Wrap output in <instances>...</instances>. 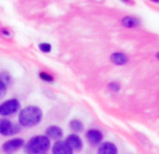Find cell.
I'll list each match as a JSON object with an SVG mask.
<instances>
[{
	"instance_id": "6da1fadb",
	"label": "cell",
	"mask_w": 159,
	"mask_h": 154,
	"mask_svg": "<svg viewBox=\"0 0 159 154\" xmlns=\"http://www.w3.org/2000/svg\"><path fill=\"white\" fill-rule=\"evenodd\" d=\"M43 118V111L38 105H27L18 111V125L21 128H34Z\"/></svg>"
},
{
	"instance_id": "7a4b0ae2",
	"label": "cell",
	"mask_w": 159,
	"mask_h": 154,
	"mask_svg": "<svg viewBox=\"0 0 159 154\" xmlns=\"http://www.w3.org/2000/svg\"><path fill=\"white\" fill-rule=\"evenodd\" d=\"M22 149L25 154H46L50 149V140L45 135H36L25 142Z\"/></svg>"
},
{
	"instance_id": "3957f363",
	"label": "cell",
	"mask_w": 159,
	"mask_h": 154,
	"mask_svg": "<svg viewBox=\"0 0 159 154\" xmlns=\"http://www.w3.org/2000/svg\"><path fill=\"white\" fill-rule=\"evenodd\" d=\"M21 109V102L17 98H10L0 102V116L2 118H8V116L17 113Z\"/></svg>"
},
{
	"instance_id": "277c9868",
	"label": "cell",
	"mask_w": 159,
	"mask_h": 154,
	"mask_svg": "<svg viewBox=\"0 0 159 154\" xmlns=\"http://www.w3.org/2000/svg\"><path fill=\"white\" fill-rule=\"evenodd\" d=\"M25 144V140L21 137H11L7 142H4L2 146V152L4 154H14L18 150H21Z\"/></svg>"
},
{
	"instance_id": "5b68a950",
	"label": "cell",
	"mask_w": 159,
	"mask_h": 154,
	"mask_svg": "<svg viewBox=\"0 0 159 154\" xmlns=\"http://www.w3.org/2000/svg\"><path fill=\"white\" fill-rule=\"evenodd\" d=\"M21 126L17 123H13L11 121H8L7 118L0 119V135L6 136V137H11V136L17 135L20 132Z\"/></svg>"
},
{
	"instance_id": "8992f818",
	"label": "cell",
	"mask_w": 159,
	"mask_h": 154,
	"mask_svg": "<svg viewBox=\"0 0 159 154\" xmlns=\"http://www.w3.org/2000/svg\"><path fill=\"white\" fill-rule=\"evenodd\" d=\"M85 139H87V142L91 146H99L103 142V133L99 129L92 128V129H88L85 132Z\"/></svg>"
},
{
	"instance_id": "52a82bcc",
	"label": "cell",
	"mask_w": 159,
	"mask_h": 154,
	"mask_svg": "<svg viewBox=\"0 0 159 154\" xmlns=\"http://www.w3.org/2000/svg\"><path fill=\"white\" fill-rule=\"evenodd\" d=\"M66 142L69 144V147L73 150V152H81L82 147H84V143H82V139L80 137L77 133H70L66 137Z\"/></svg>"
},
{
	"instance_id": "ba28073f",
	"label": "cell",
	"mask_w": 159,
	"mask_h": 154,
	"mask_svg": "<svg viewBox=\"0 0 159 154\" xmlns=\"http://www.w3.org/2000/svg\"><path fill=\"white\" fill-rule=\"evenodd\" d=\"M63 129H61L60 126H57V125H50V126L46 128V130H45V136H46L49 140H61V137H63Z\"/></svg>"
},
{
	"instance_id": "9c48e42d",
	"label": "cell",
	"mask_w": 159,
	"mask_h": 154,
	"mask_svg": "<svg viewBox=\"0 0 159 154\" xmlns=\"http://www.w3.org/2000/svg\"><path fill=\"white\" fill-rule=\"evenodd\" d=\"M52 154H74L64 140H57L52 144Z\"/></svg>"
},
{
	"instance_id": "30bf717a",
	"label": "cell",
	"mask_w": 159,
	"mask_h": 154,
	"mask_svg": "<svg viewBox=\"0 0 159 154\" xmlns=\"http://www.w3.org/2000/svg\"><path fill=\"white\" fill-rule=\"evenodd\" d=\"M96 154H119L117 146L112 142H102L98 147Z\"/></svg>"
},
{
	"instance_id": "8fae6325",
	"label": "cell",
	"mask_w": 159,
	"mask_h": 154,
	"mask_svg": "<svg viewBox=\"0 0 159 154\" xmlns=\"http://www.w3.org/2000/svg\"><path fill=\"white\" fill-rule=\"evenodd\" d=\"M110 62L116 66H124V65L129 62V58H127L126 53L123 52H113L110 55Z\"/></svg>"
},
{
	"instance_id": "7c38bea8",
	"label": "cell",
	"mask_w": 159,
	"mask_h": 154,
	"mask_svg": "<svg viewBox=\"0 0 159 154\" xmlns=\"http://www.w3.org/2000/svg\"><path fill=\"white\" fill-rule=\"evenodd\" d=\"M121 25L126 28H135L140 25V20L134 16H124L121 18Z\"/></svg>"
},
{
	"instance_id": "4fadbf2b",
	"label": "cell",
	"mask_w": 159,
	"mask_h": 154,
	"mask_svg": "<svg viewBox=\"0 0 159 154\" xmlns=\"http://www.w3.org/2000/svg\"><path fill=\"white\" fill-rule=\"evenodd\" d=\"M69 128L71 129L73 133H81L82 130H84V123H82L80 119H71V121L69 122Z\"/></svg>"
},
{
	"instance_id": "5bb4252c",
	"label": "cell",
	"mask_w": 159,
	"mask_h": 154,
	"mask_svg": "<svg viewBox=\"0 0 159 154\" xmlns=\"http://www.w3.org/2000/svg\"><path fill=\"white\" fill-rule=\"evenodd\" d=\"M0 80H2L4 84H7V85H10L11 81H13V79H11V75L8 72H6V70L0 72Z\"/></svg>"
},
{
	"instance_id": "9a60e30c",
	"label": "cell",
	"mask_w": 159,
	"mask_h": 154,
	"mask_svg": "<svg viewBox=\"0 0 159 154\" xmlns=\"http://www.w3.org/2000/svg\"><path fill=\"white\" fill-rule=\"evenodd\" d=\"M38 76H39V79L43 80V81H46V83H53V81H55L53 76L49 75V73H46V72H39Z\"/></svg>"
},
{
	"instance_id": "2e32d148",
	"label": "cell",
	"mask_w": 159,
	"mask_h": 154,
	"mask_svg": "<svg viewBox=\"0 0 159 154\" xmlns=\"http://www.w3.org/2000/svg\"><path fill=\"white\" fill-rule=\"evenodd\" d=\"M38 48L42 53H50V51H52V45L48 44V42H41Z\"/></svg>"
},
{
	"instance_id": "e0dca14e",
	"label": "cell",
	"mask_w": 159,
	"mask_h": 154,
	"mask_svg": "<svg viewBox=\"0 0 159 154\" xmlns=\"http://www.w3.org/2000/svg\"><path fill=\"white\" fill-rule=\"evenodd\" d=\"M7 91H8V85L4 84V83L0 80V99H3L7 95Z\"/></svg>"
},
{
	"instance_id": "ac0fdd59",
	"label": "cell",
	"mask_w": 159,
	"mask_h": 154,
	"mask_svg": "<svg viewBox=\"0 0 159 154\" xmlns=\"http://www.w3.org/2000/svg\"><path fill=\"white\" fill-rule=\"evenodd\" d=\"M107 88H109L110 91H113V93H117V91L120 90V84L116 81H110L109 84H107Z\"/></svg>"
},
{
	"instance_id": "d6986e66",
	"label": "cell",
	"mask_w": 159,
	"mask_h": 154,
	"mask_svg": "<svg viewBox=\"0 0 159 154\" xmlns=\"http://www.w3.org/2000/svg\"><path fill=\"white\" fill-rule=\"evenodd\" d=\"M151 2H154V3H159V0H151Z\"/></svg>"
},
{
	"instance_id": "ffe728a7",
	"label": "cell",
	"mask_w": 159,
	"mask_h": 154,
	"mask_svg": "<svg viewBox=\"0 0 159 154\" xmlns=\"http://www.w3.org/2000/svg\"><path fill=\"white\" fill-rule=\"evenodd\" d=\"M157 59H158V60H159V52L157 53Z\"/></svg>"
}]
</instances>
